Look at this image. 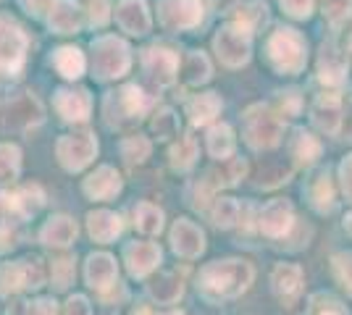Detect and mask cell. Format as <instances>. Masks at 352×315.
<instances>
[{"mask_svg":"<svg viewBox=\"0 0 352 315\" xmlns=\"http://www.w3.org/2000/svg\"><path fill=\"white\" fill-rule=\"evenodd\" d=\"M350 50H352V43H350Z\"/></svg>","mask_w":352,"mask_h":315,"instance_id":"cell-57","label":"cell"},{"mask_svg":"<svg viewBox=\"0 0 352 315\" xmlns=\"http://www.w3.org/2000/svg\"><path fill=\"white\" fill-rule=\"evenodd\" d=\"M50 30L56 34H74L82 27V11L74 0H58L50 11Z\"/></svg>","mask_w":352,"mask_h":315,"instance_id":"cell-25","label":"cell"},{"mask_svg":"<svg viewBox=\"0 0 352 315\" xmlns=\"http://www.w3.org/2000/svg\"><path fill=\"white\" fill-rule=\"evenodd\" d=\"M271 284H274V292L279 294L281 300H292V297L300 294L302 270H300V266H292V263H279L271 273Z\"/></svg>","mask_w":352,"mask_h":315,"instance_id":"cell-26","label":"cell"},{"mask_svg":"<svg viewBox=\"0 0 352 315\" xmlns=\"http://www.w3.org/2000/svg\"><path fill=\"white\" fill-rule=\"evenodd\" d=\"M142 63H145V71L150 74V79H153L158 87L174 84L176 71H179V58H176V53L166 50V47H147L145 56H142Z\"/></svg>","mask_w":352,"mask_h":315,"instance_id":"cell-12","label":"cell"},{"mask_svg":"<svg viewBox=\"0 0 352 315\" xmlns=\"http://www.w3.org/2000/svg\"><path fill=\"white\" fill-rule=\"evenodd\" d=\"M116 21L121 32L132 34V37H142L150 32V11H147L145 0H121L116 5Z\"/></svg>","mask_w":352,"mask_h":315,"instance_id":"cell-14","label":"cell"},{"mask_svg":"<svg viewBox=\"0 0 352 315\" xmlns=\"http://www.w3.org/2000/svg\"><path fill=\"white\" fill-rule=\"evenodd\" d=\"M245 174H248V163L242 158H226V161H219L213 168H208L206 184L210 189H216V187H234Z\"/></svg>","mask_w":352,"mask_h":315,"instance_id":"cell-24","label":"cell"},{"mask_svg":"<svg viewBox=\"0 0 352 315\" xmlns=\"http://www.w3.org/2000/svg\"><path fill=\"white\" fill-rule=\"evenodd\" d=\"M124 260H126L129 273L142 279L150 270H155V266L161 263V247L153 244V242H132L124 250Z\"/></svg>","mask_w":352,"mask_h":315,"instance_id":"cell-15","label":"cell"},{"mask_svg":"<svg viewBox=\"0 0 352 315\" xmlns=\"http://www.w3.org/2000/svg\"><path fill=\"white\" fill-rule=\"evenodd\" d=\"M19 289H27L24 281V263H3L0 266V294L8 297Z\"/></svg>","mask_w":352,"mask_h":315,"instance_id":"cell-35","label":"cell"},{"mask_svg":"<svg viewBox=\"0 0 352 315\" xmlns=\"http://www.w3.org/2000/svg\"><path fill=\"white\" fill-rule=\"evenodd\" d=\"M21 168V152L16 145H8L3 142L0 145V181L3 179H14Z\"/></svg>","mask_w":352,"mask_h":315,"instance_id":"cell-41","label":"cell"},{"mask_svg":"<svg viewBox=\"0 0 352 315\" xmlns=\"http://www.w3.org/2000/svg\"><path fill=\"white\" fill-rule=\"evenodd\" d=\"M27 315H58V310H56V302L37 300V302H32V305H30Z\"/></svg>","mask_w":352,"mask_h":315,"instance_id":"cell-52","label":"cell"},{"mask_svg":"<svg viewBox=\"0 0 352 315\" xmlns=\"http://www.w3.org/2000/svg\"><path fill=\"white\" fill-rule=\"evenodd\" d=\"M339 176H342V189H344V195L352 200V155H347L342 165H339Z\"/></svg>","mask_w":352,"mask_h":315,"instance_id":"cell-51","label":"cell"},{"mask_svg":"<svg viewBox=\"0 0 352 315\" xmlns=\"http://www.w3.org/2000/svg\"><path fill=\"white\" fill-rule=\"evenodd\" d=\"M76 221L69 215H53L47 224L40 229V242L47 247H69L76 240Z\"/></svg>","mask_w":352,"mask_h":315,"instance_id":"cell-22","label":"cell"},{"mask_svg":"<svg viewBox=\"0 0 352 315\" xmlns=\"http://www.w3.org/2000/svg\"><path fill=\"white\" fill-rule=\"evenodd\" d=\"M89 313H92V310H89L87 297L74 294V297H69V302H66V313L63 315H89Z\"/></svg>","mask_w":352,"mask_h":315,"instance_id":"cell-49","label":"cell"},{"mask_svg":"<svg viewBox=\"0 0 352 315\" xmlns=\"http://www.w3.org/2000/svg\"><path fill=\"white\" fill-rule=\"evenodd\" d=\"M124 187L121 174H118L113 165H100L95 174H89L85 179V195L92 200H111L116 197Z\"/></svg>","mask_w":352,"mask_h":315,"instance_id":"cell-17","label":"cell"},{"mask_svg":"<svg viewBox=\"0 0 352 315\" xmlns=\"http://www.w3.org/2000/svg\"><path fill=\"white\" fill-rule=\"evenodd\" d=\"M245 137L255 150H271L281 142V119L268 105H252L245 116Z\"/></svg>","mask_w":352,"mask_h":315,"instance_id":"cell-4","label":"cell"},{"mask_svg":"<svg viewBox=\"0 0 352 315\" xmlns=\"http://www.w3.org/2000/svg\"><path fill=\"white\" fill-rule=\"evenodd\" d=\"M305 195H308V202L313 210H318V213H331L334 210V205H337V200H334V184H331V176H329L326 168L316 171L310 176L308 184H305Z\"/></svg>","mask_w":352,"mask_h":315,"instance_id":"cell-19","label":"cell"},{"mask_svg":"<svg viewBox=\"0 0 352 315\" xmlns=\"http://www.w3.org/2000/svg\"><path fill=\"white\" fill-rule=\"evenodd\" d=\"M236 221H239V205H236L234 200H229V197L216 200V205H213V224L219 226V229H229Z\"/></svg>","mask_w":352,"mask_h":315,"instance_id":"cell-40","label":"cell"},{"mask_svg":"<svg viewBox=\"0 0 352 315\" xmlns=\"http://www.w3.org/2000/svg\"><path fill=\"white\" fill-rule=\"evenodd\" d=\"M344 132H347V137L352 139V100H350V105H347V116H344Z\"/></svg>","mask_w":352,"mask_h":315,"instance_id":"cell-54","label":"cell"},{"mask_svg":"<svg viewBox=\"0 0 352 315\" xmlns=\"http://www.w3.org/2000/svg\"><path fill=\"white\" fill-rule=\"evenodd\" d=\"M89 100L87 90H58L56 92V110L63 121H85L89 116Z\"/></svg>","mask_w":352,"mask_h":315,"instance_id":"cell-21","label":"cell"},{"mask_svg":"<svg viewBox=\"0 0 352 315\" xmlns=\"http://www.w3.org/2000/svg\"><path fill=\"white\" fill-rule=\"evenodd\" d=\"M284 14L292 19H308L313 11V0H279Z\"/></svg>","mask_w":352,"mask_h":315,"instance_id":"cell-47","label":"cell"},{"mask_svg":"<svg viewBox=\"0 0 352 315\" xmlns=\"http://www.w3.org/2000/svg\"><path fill=\"white\" fill-rule=\"evenodd\" d=\"M265 58L279 74H300L308 63V43L292 27H279L265 40Z\"/></svg>","mask_w":352,"mask_h":315,"instance_id":"cell-2","label":"cell"},{"mask_svg":"<svg viewBox=\"0 0 352 315\" xmlns=\"http://www.w3.org/2000/svg\"><path fill=\"white\" fill-rule=\"evenodd\" d=\"M208 152H210L216 161H226V158L234 155V132H232V126L216 124V126L208 132Z\"/></svg>","mask_w":352,"mask_h":315,"instance_id":"cell-31","label":"cell"},{"mask_svg":"<svg viewBox=\"0 0 352 315\" xmlns=\"http://www.w3.org/2000/svg\"><path fill=\"white\" fill-rule=\"evenodd\" d=\"M210 79V60L206 53H190L182 63V82L190 87H200Z\"/></svg>","mask_w":352,"mask_h":315,"instance_id":"cell-32","label":"cell"},{"mask_svg":"<svg viewBox=\"0 0 352 315\" xmlns=\"http://www.w3.org/2000/svg\"><path fill=\"white\" fill-rule=\"evenodd\" d=\"M255 279V270L248 260H213L197 276V292L210 302L232 300L248 292V286Z\"/></svg>","mask_w":352,"mask_h":315,"instance_id":"cell-1","label":"cell"},{"mask_svg":"<svg viewBox=\"0 0 352 315\" xmlns=\"http://www.w3.org/2000/svg\"><path fill=\"white\" fill-rule=\"evenodd\" d=\"M43 121V105L34 95H21L6 105V110L0 113V124L6 129H27Z\"/></svg>","mask_w":352,"mask_h":315,"instance_id":"cell-10","label":"cell"},{"mask_svg":"<svg viewBox=\"0 0 352 315\" xmlns=\"http://www.w3.org/2000/svg\"><path fill=\"white\" fill-rule=\"evenodd\" d=\"M308 315H350V313H347V307L337 297H331V294H316L310 300Z\"/></svg>","mask_w":352,"mask_h":315,"instance_id":"cell-43","label":"cell"},{"mask_svg":"<svg viewBox=\"0 0 352 315\" xmlns=\"http://www.w3.org/2000/svg\"><path fill=\"white\" fill-rule=\"evenodd\" d=\"M150 126H153V135L158 137V139L176 137V132H179V121H176V116L168 110V108H161V110L153 116Z\"/></svg>","mask_w":352,"mask_h":315,"instance_id":"cell-42","label":"cell"},{"mask_svg":"<svg viewBox=\"0 0 352 315\" xmlns=\"http://www.w3.org/2000/svg\"><path fill=\"white\" fill-rule=\"evenodd\" d=\"M24 5H27V11L34 16H43L45 11H53V0H24Z\"/></svg>","mask_w":352,"mask_h":315,"instance_id":"cell-53","label":"cell"},{"mask_svg":"<svg viewBox=\"0 0 352 315\" xmlns=\"http://www.w3.org/2000/svg\"><path fill=\"white\" fill-rule=\"evenodd\" d=\"M89 21L98 24V27L108 21V3L105 0H92L89 3Z\"/></svg>","mask_w":352,"mask_h":315,"instance_id":"cell-50","label":"cell"},{"mask_svg":"<svg viewBox=\"0 0 352 315\" xmlns=\"http://www.w3.org/2000/svg\"><path fill=\"white\" fill-rule=\"evenodd\" d=\"M116 260L105 253H95L87 257V266H85V279L95 292H108L111 286L116 284Z\"/></svg>","mask_w":352,"mask_h":315,"instance_id":"cell-16","label":"cell"},{"mask_svg":"<svg viewBox=\"0 0 352 315\" xmlns=\"http://www.w3.org/2000/svg\"><path fill=\"white\" fill-rule=\"evenodd\" d=\"M331 273L339 281V286L352 294V253H337L331 255Z\"/></svg>","mask_w":352,"mask_h":315,"instance_id":"cell-39","label":"cell"},{"mask_svg":"<svg viewBox=\"0 0 352 315\" xmlns=\"http://www.w3.org/2000/svg\"><path fill=\"white\" fill-rule=\"evenodd\" d=\"M53 279H56V286L58 289H66L74 279V263L69 257H60V260H53Z\"/></svg>","mask_w":352,"mask_h":315,"instance_id":"cell-46","label":"cell"},{"mask_svg":"<svg viewBox=\"0 0 352 315\" xmlns=\"http://www.w3.org/2000/svg\"><path fill=\"white\" fill-rule=\"evenodd\" d=\"M342 121H344V113H342V100L337 95H326L323 92L321 97H316V103H313V124L321 132L337 135Z\"/></svg>","mask_w":352,"mask_h":315,"instance_id":"cell-18","label":"cell"},{"mask_svg":"<svg viewBox=\"0 0 352 315\" xmlns=\"http://www.w3.org/2000/svg\"><path fill=\"white\" fill-rule=\"evenodd\" d=\"M132 56L118 37H98L92 43V71L98 79H118L129 71Z\"/></svg>","mask_w":352,"mask_h":315,"instance_id":"cell-3","label":"cell"},{"mask_svg":"<svg viewBox=\"0 0 352 315\" xmlns=\"http://www.w3.org/2000/svg\"><path fill=\"white\" fill-rule=\"evenodd\" d=\"M98 155V142L92 135H63L56 142V158L66 171H82Z\"/></svg>","mask_w":352,"mask_h":315,"instance_id":"cell-6","label":"cell"},{"mask_svg":"<svg viewBox=\"0 0 352 315\" xmlns=\"http://www.w3.org/2000/svg\"><path fill=\"white\" fill-rule=\"evenodd\" d=\"M53 66L58 69L60 76L66 79H79L85 74V56L79 47H58L53 56Z\"/></svg>","mask_w":352,"mask_h":315,"instance_id":"cell-33","label":"cell"},{"mask_svg":"<svg viewBox=\"0 0 352 315\" xmlns=\"http://www.w3.org/2000/svg\"><path fill=\"white\" fill-rule=\"evenodd\" d=\"M344 231L352 237V213H347V218H344Z\"/></svg>","mask_w":352,"mask_h":315,"instance_id":"cell-55","label":"cell"},{"mask_svg":"<svg viewBox=\"0 0 352 315\" xmlns=\"http://www.w3.org/2000/svg\"><path fill=\"white\" fill-rule=\"evenodd\" d=\"M171 247H174V253L179 257L195 260V257L203 255V250H206V234L192 221L179 218L174 229H171Z\"/></svg>","mask_w":352,"mask_h":315,"instance_id":"cell-13","label":"cell"},{"mask_svg":"<svg viewBox=\"0 0 352 315\" xmlns=\"http://www.w3.org/2000/svg\"><path fill=\"white\" fill-rule=\"evenodd\" d=\"M121 218H118L116 213H111V210H92L87 215V231L89 237L95 242H100V244H108V242H113L121 234Z\"/></svg>","mask_w":352,"mask_h":315,"instance_id":"cell-23","label":"cell"},{"mask_svg":"<svg viewBox=\"0 0 352 315\" xmlns=\"http://www.w3.org/2000/svg\"><path fill=\"white\" fill-rule=\"evenodd\" d=\"M163 315H184V313H176V310H171V313H163Z\"/></svg>","mask_w":352,"mask_h":315,"instance_id":"cell-56","label":"cell"},{"mask_svg":"<svg viewBox=\"0 0 352 315\" xmlns=\"http://www.w3.org/2000/svg\"><path fill=\"white\" fill-rule=\"evenodd\" d=\"M14 200H16V213L19 215H34L37 210L43 208V189L40 187H24V189H19V192H14Z\"/></svg>","mask_w":352,"mask_h":315,"instance_id":"cell-37","label":"cell"},{"mask_svg":"<svg viewBox=\"0 0 352 315\" xmlns=\"http://www.w3.org/2000/svg\"><path fill=\"white\" fill-rule=\"evenodd\" d=\"M134 226H137L142 234H147V237L161 234L163 210L155 208V205H150V202H140V205L134 208Z\"/></svg>","mask_w":352,"mask_h":315,"instance_id":"cell-34","label":"cell"},{"mask_svg":"<svg viewBox=\"0 0 352 315\" xmlns=\"http://www.w3.org/2000/svg\"><path fill=\"white\" fill-rule=\"evenodd\" d=\"M261 231L271 240H281L289 234V229L294 226V210L289 200H271L261 213Z\"/></svg>","mask_w":352,"mask_h":315,"instance_id":"cell-11","label":"cell"},{"mask_svg":"<svg viewBox=\"0 0 352 315\" xmlns=\"http://www.w3.org/2000/svg\"><path fill=\"white\" fill-rule=\"evenodd\" d=\"M147 292L158 305H174L184 294V284H182V276H176V273H158L147 284Z\"/></svg>","mask_w":352,"mask_h":315,"instance_id":"cell-27","label":"cell"},{"mask_svg":"<svg viewBox=\"0 0 352 315\" xmlns=\"http://www.w3.org/2000/svg\"><path fill=\"white\" fill-rule=\"evenodd\" d=\"M318 79L323 84H331V87H339L344 79H347V58L339 53L337 47L321 45V56H318Z\"/></svg>","mask_w":352,"mask_h":315,"instance_id":"cell-20","label":"cell"},{"mask_svg":"<svg viewBox=\"0 0 352 315\" xmlns=\"http://www.w3.org/2000/svg\"><path fill=\"white\" fill-rule=\"evenodd\" d=\"M105 105H116V116H113V119H108V124H111V126H121L124 121L140 119V116L147 110L150 100H147L145 92L140 90V87L129 84V87H124V90L111 92V95H108V100H105Z\"/></svg>","mask_w":352,"mask_h":315,"instance_id":"cell-9","label":"cell"},{"mask_svg":"<svg viewBox=\"0 0 352 315\" xmlns=\"http://www.w3.org/2000/svg\"><path fill=\"white\" fill-rule=\"evenodd\" d=\"M289 155L294 158V165H310L321 158V142L316 137L305 132V129H297L289 142Z\"/></svg>","mask_w":352,"mask_h":315,"instance_id":"cell-28","label":"cell"},{"mask_svg":"<svg viewBox=\"0 0 352 315\" xmlns=\"http://www.w3.org/2000/svg\"><path fill=\"white\" fill-rule=\"evenodd\" d=\"M27 56V34L11 19H0V74L16 71Z\"/></svg>","mask_w":352,"mask_h":315,"instance_id":"cell-7","label":"cell"},{"mask_svg":"<svg viewBox=\"0 0 352 315\" xmlns=\"http://www.w3.org/2000/svg\"><path fill=\"white\" fill-rule=\"evenodd\" d=\"M24 263V281L27 289H40L45 284V268L40 257H30V260H21Z\"/></svg>","mask_w":352,"mask_h":315,"instance_id":"cell-44","label":"cell"},{"mask_svg":"<svg viewBox=\"0 0 352 315\" xmlns=\"http://www.w3.org/2000/svg\"><path fill=\"white\" fill-rule=\"evenodd\" d=\"M197 161V142L192 137L179 139V145L171 148V168L174 171H190Z\"/></svg>","mask_w":352,"mask_h":315,"instance_id":"cell-36","label":"cell"},{"mask_svg":"<svg viewBox=\"0 0 352 315\" xmlns=\"http://www.w3.org/2000/svg\"><path fill=\"white\" fill-rule=\"evenodd\" d=\"M297 110H300V95L297 92H281L279 97V110H276V116H284V119H292L297 116Z\"/></svg>","mask_w":352,"mask_h":315,"instance_id":"cell-48","label":"cell"},{"mask_svg":"<svg viewBox=\"0 0 352 315\" xmlns=\"http://www.w3.org/2000/svg\"><path fill=\"white\" fill-rule=\"evenodd\" d=\"M158 19L166 30H192L203 21V3L200 0H161Z\"/></svg>","mask_w":352,"mask_h":315,"instance_id":"cell-8","label":"cell"},{"mask_svg":"<svg viewBox=\"0 0 352 315\" xmlns=\"http://www.w3.org/2000/svg\"><path fill=\"white\" fill-rule=\"evenodd\" d=\"M121 158L129 165L145 163L147 158H150V142H147L145 137H126L121 142Z\"/></svg>","mask_w":352,"mask_h":315,"instance_id":"cell-38","label":"cell"},{"mask_svg":"<svg viewBox=\"0 0 352 315\" xmlns=\"http://www.w3.org/2000/svg\"><path fill=\"white\" fill-rule=\"evenodd\" d=\"M265 19H268V8H265V3H258V0L239 3V5L232 8V21L248 32L261 30L265 24Z\"/></svg>","mask_w":352,"mask_h":315,"instance_id":"cell-29","label":"cell"},{"mask_svg":"<svg viewBox=\"0 0 352 315\" xmlns=\"http://www.w3.org/2000/svg\"><path fill=\"white\" fill-rule=\"evenodd\" d=\"M323 3V16L337 27L350 16V0H321Z\"/></svg>","mask_w":352,"mask_h":315,"instance_id":"cell-45","label":"cell"},{"mask_svg":"<svg viewBox=\"0 0 352 315\" xmlns=\"http://www.w3.org/2000/svg\"><path fill=\"white\" fill-rule=\"evenodd\" d=\"M216 53H219L221 63H226L229 69H239L250 60V53H252V32L242 30L239 24H226L221 27L216 40Z\"/></svg>","mask_w":352,"mask_h":315,"instance_id":"cell-5","label":"cell"},{"mask_svg":"<svg viewBox=\"0 0 352 315\" xmlns=\"http://www.w3.org/2000/svg\"><path fill=\"white\" fill-rule=\"evenodd\" d=\"M221 110V97L216 92H203V95H197L195 100L190 103L187 108V113H190V121L195 126H206L210 121L219 116Z\"/></svg>","mask_w":352,"mask_h":315,"instance_id":"cell-30","label":"cell"}]
</instances>
